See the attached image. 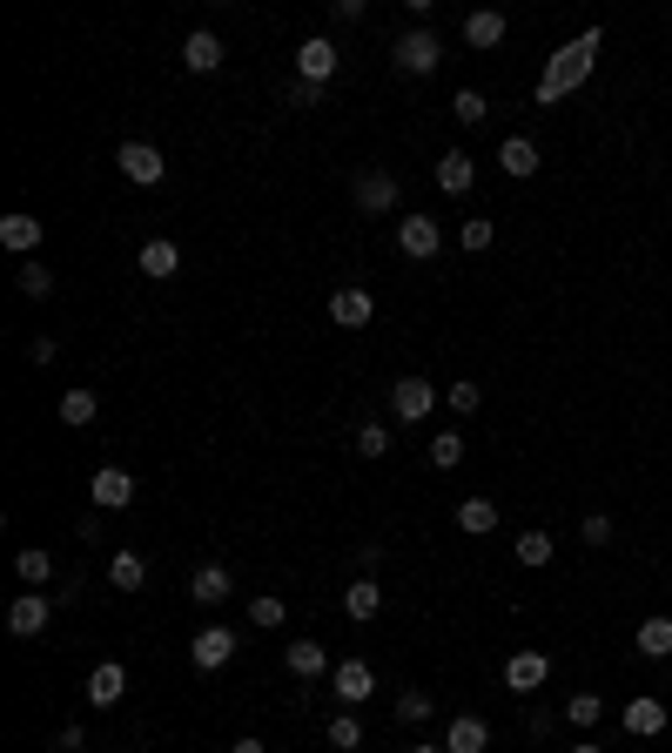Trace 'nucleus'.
<instances>
[{"mask_svg": "<svg viewBox=\"0 0 672 753\" xmlns=\"http://www.w3.org/2000/svg\"><path fill=\"white\" fill-rule=\"evenodd\" d=\"M188 592H195V606H222L229 599V566H195V579H188Z\"/></svg>", "mask_w": 672, "mask_h": 753, "instance_id": "nucleus-22", "label": "nucleus"}, {"mask_svg": "<svg viewBox=\"0 0 672 753\" xmlns=\"http://www.w3.org/2000/svg\"><path fill=\"white\" fill-rule=\"evenodd\" d=\"M551 551H559V545H551V532H525V538H518V566L538 572V566H551Z\"/></svg>", "mask_w": 672, "mask_h": 753, "instance_id": "nucleus-35", "label": "nucleus"}, {"mask_svg": "<svg viewBox=\"0 0 672 753\" xmlns=\"http://www.w3.org/2000/svg\"><path fill=\"white\" fill-rule=\"evenodd\" d=\"M457 243H464V256H485V250L498 243V222H491V216H464V229H457Z\"/></svg>", "mask_w": 672, "mask_h": 753, "instance_id": "nucleus-29", "label": "nucleus"}, {"mask_svg": "<svg viewBox=\"0 0 672 753\" xmlns=\"http://www.w3.org/2000/svg\"><path fill=\"white\" fill-rule=\"evenodd\" d=\"M444 404H451V411H464V417H471V411H478V404H485V390H478V384H471V377H457V384H451V390H444Z\"/></svg>", "mask_w": 672, "mask_h": 753, "instance_id": "nucleus-40", "label": "nucleus"}, {"mask_svg": "<svg viewBox=\"0 0 672 753\" xmlns=\"http://www.w3.org/2000/svg\"><path fill=\"white\" fill-rule=\"evenodd\" d=\"M142 269H148V283H169V276L182 269V250L169 243V235H148V243H142Z\"/></svg>", "mask_w": 672, "mask_h": 753, "instance_id": "nucleus-17", "label": "nucleus"}, {"mask_svg": "<svg viewBox=\"0 0 672 753\" xmlns=\"http://www.w3.org/2000/svg\"><path fill=\"white\" fill-rule=\"evenodd\" d=\"M430 706H438V700H430V693H417V687H411V693L398 700V720H404V727H424V720H430Z\"/></svg>", "mask_w": 672, "mask_h": 753, "instance_id": "nucleus-38", "label": "nucleus"}, {"mask_svg": "<svg viewBox=\"0 0 672 753\" xmlns=\"http://www.w3.org/2000/svg\"><path fill=\"white\" fill-rule=\"evenodd\" d=\"M0 243H8L14 256L41 250V216H0Z\"/></svg>", "mask_w": 672, "mask_h": 753, "instance_id": "nucleus-24", "label": "nucleus"}, {"mask_svg": "<svg viewBox=\"0 0 672 753\" xmlns=\"http://www.w3.org/2000/svg\"><path fill=\"white\" fill-rule=\"evenodd\" d=\"M632 646H639L646 659H672V619H665V612H652V619L639 626V640H632Z\"/></svg>", "mask_w": 672, "mask_h": 753, "instance_id": "nucleus-28", "label": "nucleus"}, {"mask_svg": "<svg viewBox=\"0 0 672 753\" xmlns=\"http://www.w3.org/2000/svg\"><path fill=\"white\" fill-rule=\"evenodd\" d=\"M229 753H269V746H262V740H235Z\"/></svg>", "mask_w": 672, "mask_h": 753, "instance_id": "nucleus-45", "label": "nucleus"}, {"mask_svg": "<svg viewBox=\"0 0 672 753\" xmlns=\"http://www.w3.org/2000/svg\"><path fill=\"white\" fill-rule=\"evenodd\" d=\"M464 41H471V48H498V41H504V14H498V8L464 14Z\"/></svg>", "mask_w": 672, "mask_h": 753, "instance_id": "nucleus-25", "label": "nucleus"}, {"mask_svg": "<svg viewBox=\"0 0 672 753\" xmlns=\"http://www.w3.org/2000/svg\"><path fill=\"white\" fill-rule=\"evenodd\" d=\"M457 532H471V538L498 532V505H491V498H464V505H457Z\"/></svg>", "mask_w": 672, "mask_h": 753, "instance_id": "nucleus-27", "label": "nucleus"}, {"mask_svg": "<svg viewBox=\"0 0 672 753\" xmlns=\"http://www.w3.org/2000/svg\"><path fill=\"white\" fill-rule=\"evenodd\" d=\"M430 411H438V384L430 377H398L390 384V417L398 424H424Z\"/></svg>", "mask_w": 672, "mask_h": 753, "instance_id": "nucleus-2", "label": "nucleus"}, {"mask_svg": "<svg viewBox=\"0 0 672 753\" xmlns=\"http://www.w3.org/2000/svg\"><path fill=\"white\" fill-rule=\"evenodd\" d=\"M471 182H478V162H471L464 148H444L438 155V189L444 195H471Z\"/></svg>", "mask_w": 672, "mask_h": 753, "instance_id": "nucleus-15", "label": "nucleus"}, {"mask_svg": "<svg viewBox=\"0 0 672 753\" xmlns=\"http://www.w3.org/2000/svg\"><path fill=\"white\" fill-rule=\"evenodd\" d=\"M572 753H606V746H599V740H578V746H572Z\"/></svg>", "mask_w": 672, "mask_h": 753, "instance_id": "nucleus-46", "label": "nucleus"}, {"mask_svg": "<svg viewBox=\"0 0 672 753\" xmlns=\"http://www.w3.org/2000/svg\"><path fill=\"white\" fill-rule=\"evenodd\" d=\"M188 659L203 666V672L229 666V659H235V632H229V626H203V632H195V640H188Z\"/></svg>", "mask_w": 672, "mask_h": 753, "instance_id": "nucleus-9", "label": "nucleus"}, {"mask_svg": "<svg viewBox=\"0 0 672 753\" xmlns=\"http://www.w3.org/2000/svg\"><path fill=\"white\" fill-rule=\"evenodd\" d=\"M444 753H491V727L478 720V713H457V720L444 727Z\"/></svg>", "mask_w": 672, "mask_h": 753, "instance_id": "nucleus-13", "label": "nucleus"}, {"mask_svg": "<svg viewBox=\"0 0 672 753\" xmlns=\"http://www.w3.org/2000/svg\"><path fill=\"white\" fill-rule=\"evenodd\" d=\"M411 753H444V746H411Z\"/></svg>", "mask_w": 672, "mask_h": 753, "instance_id": "nucleus-47", "label": "nucleus"}, {"mask_svg": "<svg viewBox=\"0 0 672 753\" xmlns=\"http://www.w3.org/2000/svg\"><path fill=\"white\" fill-rule=\"evenodd\" d=\"M330 693H337L343 706H364V700L377 693V672H370L364 659H337V672H330Z\"/></svg>", "mask_w": 672, "mask_h": 753, "instance_id": "nucleus-7", "label": "nucleus"}, {"mask_svg": "<svg viewBox=\"0 0 672 753\" xmlns=\"http://www.w3.org/2000/svg\"><path fill=\"white\" fill-rule=\"evenodd\" d=\"M48 619H54V599H48V592H21V599L8 606V632H14V640L48 632Z\"/></svg>", "mask_w": 672, "mask_h": 753, "instance_id": "nucleus-6", "label": "nucleus"}, {"mask_svg": "<svg viewBox=\"0 0 672 753\" xmlns=\"http://www.w3.org/2000/svg\"><path fill=\"white\" fill-rule=\"evenodd\" d=\"M398 250L411 256V263H430L444 250V229H438V216H398Z\"/></svg>", "mask_w": 672, "mask_h": 753, "instance_id": "nucleus-5", "label": "nucleus"}, {"mask_svg": "<svg viewBox=\"0 0 672 753\" xmlns=\"http://www.w3.org/2000/svg\"><path fill=\"white\" fill-rule=\"evenodd\" d=\"M88 491H95V505H101V511H122V505H135V478H129L122 464H101Z\"/></svg>", "mask_w": 672, "mask_h": 753, "instance_id": "nucleus-12", "label": "nucleus"}, {"mask_svg": "<svg viewBox=\"0 0 672 753\" xmlns=\"http://www.w3.org/2000/svg\"><path fill=\"white\" fill-rule=\"evenodd\" d=\"M114 169H122L135 189H155V182H162V148H155V142H122V148H114Z\"/></svg>", "mask_w": 672, "mask_h": 753, "instance_id": "nucleus-4", "label": "nucleus"}, {"mask_svg": "<svg viewBox=\"0 0 672 753\" xmlns=\"http://www.w3.org/2000/svg\"><path fill=\"white\" fill-rule=\"evenodd\" d=\"M357 451H364V458H383V451H390V430H383V424H357Z\"/></svg>", "mask_w": 672, "mask_h": 753, "instance_id": "nucleus-41", "label": "nucleus"}, {"mask_svg": "<svg viewBox=\"0 0 672 753\" xmlns=\"http://www.w3.org/2000/svg\"><path fill=\"white\" fill-rule=\"evenodd\" d=\"M357 209L364 216H398V175H390V169L357 175Z\"/></svg>", "mask_w": 672, "mask_h": 753, "instance_id": "nucleus-8", "label": "nucleus"}, {"mask_svg": "<svg viewBox=\"0 0 672 753\" xmlns=\"http://www.w3.org/2000/svg\"><path fill=\"white\" fill-rule=\"evenodd\" d=\"M27 356H34V364L48 371V364H54V337H34V343H27Z\"/></svg>", "mask_w": 672, "mask_h": 753, "instance_id": "nucleus-43", "label": "nucleus"}, {"mask_svg": "<svg viewBox=\"0 0 672 753\" xmlns=\"http://www.w3.org/2000/svg\"><path fill=\"white\" fill-rule=\"evenodd\" d=\"M599 48H606V34L599 27H585L578 41H565L559 54H551V68H545V82H538V108H551V101H565L591 68H599Z\"/></svg>", "mask_w": 672, "mask_h": 753, "instance_id": "nucleus-1", "label": "nucleus"}, {"mask_svg": "<svg viewBox=\"0 0 672 753\" xmlns=\"http://www.w3.org/2000/svg\"><path fill=\"white\" fill-rule=\"evenodd\" d=\"M545 680H551V659H545V653H511V659H504V687H511V693H538Z\"/></svg>", "mask_w": 672, "mask_h": 753, "instance_id": "nucleus-11", "label": "nucleus"}, {"mask_svg": "<svg viewBox=\"0 0 672 753\" xmlns=\"http://www.w3.org/2000/svg\"><path fill=\"white\" fill-rule=\"evenodd\" d=\"M122 693H129V672L114 666V659H101V666L88 672V700H95V706H122Z\"/></svg>", "mask_w": 672, "mask_h": 753, "instance_id": "nucleus-18", "label": "nucleus"}, {"mask_svg": "<svg viewBox=\"0 0 672 753\" xmlns=\"http://www.w3.org/2000/svg\"><path fill=\"white\" fill-rule=\"evenodd\" d=\"M578 538H585V545H612V519H606V511H591Z\"/></svg>", "mask_w": 672, "mask_h": 753, "instance_id": "nucleus-42", "label": "nucleus"}, {"mask_svg": "<svg viewBox=\"0 0 672 753\" xmlns=\"http://www.w3.org/2000/svg\"><path fill=\"white\" fill-rule=\"evenodd\" d=\"M599 713H606V700H599V693H572V700H565V720H572V727H591Z\"/></svg>", "mask_w": 672, "mask_h": 753, "instance_id": "nucleus-37", "label": "nucleus"}, {"mask_svg": "<svg viewBox=\"0 0 672 753\" xmlns=\"http://www.w3.org/2000/svg\"><path fill=\"white\" fill-rule=\"evenodd\" d=\"M625 733L659 740L665 733V700H625Z\"/></svg>", "mask_w": 672, "mask_h": 753, "instance_id": "nucleus-19", "label": "nucleus"}, {"mask_svg": "<svg viewBox=\"0 0 672 753\" xmlns=\"http://www.w3.org/2000/svg\"><path fill=\"white\" fill-rule=\"evenodd\" d=\"M283 666L296 672V680H323V672H337V666H330V653L316 646V640H296V646L283 653Z\"/></svg>", "mask_w": 672, "mask_h": 753, "instance_id": "nucleus-20", "label": "nucleus"}, {"mask_svg": "<svg viewBox=\"0 0 672 753\" xmlns=\"http://www.w3.org/2000/svg\"><path fill=\"white\" fill-rule=\"evenodd\" d=\"M108 585L114 592H142L148 585V559H142V551H114V559H108Z\"/></svg>", "mask_w": 672, "mask_h": 753, "instance_id": "nucleus-23", "label": "nucleus"}, {"mask_svg": "<svg viewBox=\"0 0 672 753\" xmlns=\"http://www.w3.org/2000/svg\"><path fill=\"white\" fill-rule=\"evenodd\" d=\"M95 411H101V404H95V390H68V398H61V424H68V430L95 424Z\"/></svg>", "mask_w": 672, "mask_h": 753, "instance_id": "nucleus-30", "label": "nucleus"}, {"mask_svg": "<svg viewBox=\"0 0 672 753\" xmlns=\"http://www.w3.org/2000/svg\"><path fill=\"white\" fill-rule=\"evenodd\" d=\"M343 612L357 619V626H364V619H377V612H383V585H377V579H357V585L343 592Z\"/></svg>", "mask_w": 672, "mask_h": 753, "instance_id": "nucleus-26", "label": "nucleus"}, {"mask_svg": "<svg viewBox=\"0 0 672 753\" xmlns=\"http://www.w3.org/2000/svg\"><path fill=\"white\" fill-rule=\"evenodd\" d=\"M290 619V606L283 599H276V592H256V599H249V626H262V632H276V626H283Z\"/></svg>", "mask_w": 672, "mask_h": 753, "instance_id": "nucleus-31", "label": "nucleus"}, {"mask_svg": "<svg viewBox=\"0 0 672 753\" xmlns=\"http://www.w3.org/2000/svg\"><path fill=\"white\" fill-rule=\"evenodd\" d=\"M390 61H398V74H438V61H444V41L430 27H411L398 48H390Z\"/></svg>", "mask_w": 672, "mask_h": 753, "instance_id": "nucleus-3", "label": "nucleus"}, {"mask_svg": "<svg viewBox=\"0 0 672 753\" xmlns=\"http://www.w3.org/2000/svg\"><path fill=\"white\" fill-rule=\"evenodd\" d=\"M182 68H188V74H216V68H222V41H216L209 27H195L188 41H182Z\"/></svg>", "mask_w": 672, "mask_h": 753, "instance_id": "nucleus-16", "label": "nucleus"}, {"mask_svg": "<svg viewBox=\"0 0 672 753\" xmlns=\"http://www.w3.org/2000/svg\"><path fill=\"white\" fill-rule=\"evenodd\" d=\"M457 458H464V430H438V438H430V464L451 471Z\"/></svg>", "mask_w": 672, "mask_h": 753, "instance_id": "nucleus-36", "label": "nucleus"}, {"mask_svg": "<svg viewBox=\"0 0 672 753\" xmlns=\"http://www.w3.org/2000/svg\"><path fill=\"white\" fill-rule=\"evenodd\" d=\"M370 316H377L370 290H337V296H330V324H337V330H364Z\"/></svg>", "mask_w": 672, "mask_h": 753, "instance_id": "nucleus-14", "label": "nucleus"}, {"mask_svg": "<svg viewBox=\"0 0 672 753\" xmlns=\"http://www.w3.org/2000/svg\"><path fill=\"white\" fill-rule=\"evenodd\" d=\"M14 572H21L27 585H48V579H54V559H48V551H41V545H27V551H21V559H14Z\"/></svg>", "mask_w": 672, "mask_h": 753, "instance_id": "nucleus-33", "label": "nucleus"}, {"mask_svg": "<svg viewBox=\"0 0 672 753\" xmlns=\"http://www.w3.org/2000/svg\"><path fill=\"white\" fill-rule=\"evenodd\" d=\"M316 95H323V88H309V82H296V88H290V108H316Z\"/></svg>", "mask_w": 672, "mask_h": 753, "instance_id": "nucleus-44", "label": "nucleus"}, {"mask_svg": "<svg viewBox=\"0 0 672 753\" xmlns=\"http://www.w3.org/2000/svg\"><path fill=\"white\" fill-rule=\"evenodd\" d=\"M337 61H343V54H337V41H323V34H316V41H303V48H296V74H303L309 88H323L330 74H337Z\"/></svg>", "mask_w": 672, "mask_h": 753, "instance_id": "nucleus-10", "label": "nucleus"}, {"mask_svg": "<svg viewBox=\"0 0 672 753\" xmlns=\"http://www.w3.org/2000/svg\"><path fill=\"white\" fill-rule=\"evenodd\" d=\"M451 114H457V122H464V129H478V122H485V114H491V101H485L478 88H457V95H451Z\"/></svg>", "mask_w": 672, "mask_h": 753, "instance_id": "nucleus-32", "label": "nucleus"}, {"mask_svg": "<svg viewBox=\"0 0 672 753\" xmlns=\"http://www.w3.org/2000/svg\"><path fill=\"white\" fill-rule=\"evenodd\" d=\"M498 169H504V175H518V182L538 175V142H532V135H511V142L498 148Z\"/></svg>", "mask_w": 672, "mask_h": 753, "instance_id": "nucleus-21", "label": "nucleus"}, {"mask_svg": "<svg viewBox=\"0 0 672 753\" xmlns=\"http://www.w3.org/2000/svg\"><path fill=\"white\" fill-rule=\"evenodd\" d=\"M14 283H21V296H48V290H54V269H41V263H21V276H14Z\"/></svg>", "mask_w": 672, "mask_h": 753, "instance_id": "nucleus-39", "label": "nucleus"}, {"mask_svg": "<svg viewBox=\"0 0 672 753\" xmlns=\"http://www.w3.org/2000/svg\"><path fill=\"white\" fill-rule=\"evenodd\" d=\"M330 746L337 753H357L364 746V720H357V713H337V720H330Z\"/></svg>", "mask_w": 672, "mask_h": 753, "instance_id": "nucleus-34", "label": "nucleus"}]
</instances>
